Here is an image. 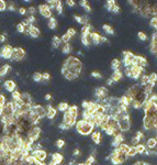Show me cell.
I'll return each instance as SVG.
<instances>
[{"mask_svg":"<svg viewBox=\"0 0 157 165\" xmlns=\"http://www.w3.org/2000/svg\"><path fill=\"white\" fill-rule=\"evenodd\" d=\"M62 68L80 76V74L82 73V69H84V65H82V62L77 56L71 55L66 60H64Z\"/></svg>","mask_w":157,"mask_h":165,"instance_id":"obj_1","label":"cell"},{"mask_svg":"<svg viewBox=\"0 0 157 165\" xmlns=\"http://www.w3.org/2000/svg\"><path fill=\"white\" fill-rule=\"evenodd\" d=\"M94 126L91 124L90 122L82 119H78L75 124V130L78 134H80L81 136H91V133L94 131Z\"/></svg>","mask_w":157,"mask_h":165,"instance_id":"obj_2","label":"cell"},{"mask_svg":"<svg viewBox=\"0 0 157 165\" xmlns=\"http://www.w3.org/2000/svg\"><path fill=\"white\" fill-rule=\"evenodd\" d=\"M41 134H42V128L40 126H32L29 129V131L26 133V139L29 140L31 143H35V142L40 141V138H41Z\"/></svg>","mask_w":157,"mask_h":165,"instance_id":"obj_3","label":"cell"},{"mask_svg":"<svg viewBox=\"0 0 157 165\" xmlns=\"http://www.w3.org/2000/svg\"><path fill=\"white\" fill-rule=\"evenodd\" d=\"M94 101H101V100L105 99L107 97H109V89L105 86H98L94 88Z\"/></svg>","mask_w":157,"mask_h":165,"instance_id":"obj_4","label":"cell"},{"mask_svg":"<svg viewBox=\"0 0 157 165\" xmlns=\"http://www.w3.org/2000/svg\"><path fill=\"white\" fill-rule=\"evenodd\" d=\"M122 66L124 67H131L134 65V60H135V54L132 53L131 51H123L122 53Z\"/></svg>","mask_w":157,"mask_h":165,"instance_id":"obj_5","label":"cell"},{"mask_svg":"<svg viewBox=\"0 0 157 165\" xmlns=\"http://www.w3.org/2000/svg\"><path fill=\"white\" fill-rule=\"evenodd\" d=\"M26 57V52L24 49L20 46H17V47H13V52H12V57L11 60L13 62H22L24 61Z\"/></svg>","mask_w":157,"mask_h":165,"instance_id":"obj_6","label":"cell"},{"mask_svg":"<svg viewBox=\"0 0 157 165\" xmlns=\"http://www.w3.org/2000/svg\"><path fill=\"white\" fill-rule=\"evenodd\" d=\"M37 11H39L40 16L42 17L44 19H51L53 17V11L52 9L46 5V2H43V3H40L39 7H37Z\"/></svg>","mask_w":157,"mask_h":165,"instance_id":"obj_7","label":"cell"},{"mask_svg":"<svg viewBox=\"0 0 157 165\" xmlns=\"http://www.w3.org/2000/svg\"><path fill=\"white\" fill-rule=\"evenodd\" d=\"M13 52V46L10 44H3L0 47V57L3 60H11Z\"/></svg>","mask_w":157,"mask_h":165,"instance_id":"obj_8","label":"cell"},{"mask_svg":"<svg viewBox=\"0 0 157 165\" xmlns=\"http://www.w3.org/2000/svg\"><path fill=\"white\" fill-rule=\"evenodd\" d=\"M31 112L36 115L40 119H44L46 117V108L40 104H33L31 108Z\"/></svg>","mask_w":157,"mask_h":165,"instance_id":"obj_9","label":"cell"},{"mask_svg":"<svg viewBox=\"0 0 157 165\" xmlns=\"http://www.w3.org/2000/svg\"><path fill=\"white\" fill-rule=\"evenodd\" d=\"M77 120H78V118L77 117H75L74 115H71L69 111H66V112L63 113V119H62V121H63L65 124H67V126H69L71 128H73V127H75V124H76Z\"/></svg>","mask_w":157,"mask_h":165,"instance_id":"obj_10","label":"cell"},{"mask_svg":"<svg viewBox=\"0 0 157 165\" xmlns=\"http://www.w3.org/2000/svg\"><path fill=\"white\" fill-rule=\"evenodd\" d=\"M31 155L40 163H45V161L47 160L48 153L45 150H34L31 152Z\"/></svg>","mask_w":157,"mask_h":165,"instance_id":"obj_11","label":"cell"},{"mask_svg":"<svg viewBox=\"0 0 157 165\" xmlns=\"http://www.w3.org/2000/svg\"><path fill=\"white\" fill-rule=\"evenodd\" d=\"M3 89L8 94H12L17 89V83L13 79H7V81H3Z\"/></svg>","mask_w":157,"mask_h":165,"instance_id":"obj_12","label":"cell"},{"mask_svg":"<svg viewBox=\"0 0 157 165\" xmlns=\"http://www.w3.org/2000/svg\"><path fill=\"white\" fill-rule=\"evenodd\" d=\"M45 108H46V117H45V118H47L50 121H53L56 118V116L58 115L56 108L53 107L51 102L48 104V105L45 106Z\"/></svg>","mask_w":157,"mask_h":165,"instance_id":"obj_13","label":"cell"},{"mask_svg":"<svg viewBox=\"0 0 157 165\" xmlns=\"http://www.w3.org/2000/svg\"><path fill=\"white\" fill-rule=\"evenodd\" d=\"M26 34L30 35L31 37H33V39H37V37H41V30L36 26H30L26 29Z\"/></svg>","mask_w":157,"mask_h":165,"instance_id":"obj_14","label":"cell"},{"mask_svg":"<svg viewBox=\"0 0 157 165\" xmlns=\"http://www.w3.org/2000/svg\"><path fill=\"white\" fill-rule=\"evenodd\" d=\"M134 65L139 66L142 68H146L148 65V61L143 55H135V60H134Z\"/></svg>","mask_w":157,"mask_h":165,"instance_id":"obj_15","label":"cell"},{"mask_svg":"<svg viewBox=\"0 0 157 165\" xmlns=\"http://www.w3.org/2000/svg\"><path fill=\"white\" fill-rule=\"evenodd\" d=\"M149 52L153 55H157V32L155 31L151 39V44H149Z\"/></svg>","mask_w":157,"mask_h":165,"instance_id":"obj_16","label":"cell"},{"mask_svg":"<svg viewBox=\"0 0 157 165\" xmlns=\"http://www.w3.org/2000/svg\"><path fill=\"white\" fill-rule=\"evenodd\" d=\"M51 161L54 162L56 165H62L65 161V157L62 153L59 152H54L51 154Z\"/></svg>","mask_w":157,"mask_h":165,"instance_id":"obj_17","label":"cell"},{"mask_svg":"<svg viewBox=\"0 0 157 165\" xmlns=\"http://www.w3.org/2000/svg\"><path fill=\"white\" fill-rule=\"evenodd\" d=\"M90 140H91V142L94 144V145H100L102 142L101 132L98 131V130H94V131L91 133V136H90Z\"/></svg>","mask_w":157,"mask_h":165,"instance_id":"obj_18","label":"cell"},{"mask_svg":"<svg viewBox=\"0 0 157 165\" xmlns=\"http://www.w3.org/2000/svg\"><path fill=\"white\" fill-rule=\"evenodd\" d=\"M90 40H91L92 45H99L101 44V37L102 34H100L97 31H91L90 32Z\"/></svg>","mask_w":157,"mask_h":165,"instance_id":"obj_19","label":"cell"},{"mask_svg":"<svg viewBox=\"0 0 157 165\" xmlns=\"http://www.w3.org/2000/svg\"><path fill=\"white\" fill-rule=\"evenodd\" d=\"M21 100L22 102H23L24 105H33V98H32L31 94L28 92H23L21 94Z\"/></svg>","mask_w":157,"mask_h":165,"instance_id":"obj_20","label":"cell"},{"mask_svg":"<svg viewBox=\"0 0 157 165\" xmlns=\"http://www.w3.org/2000/svg\"><path fill=\"white\" fill-rule=\"evenodd\" d=\"M123 72H122V69H120V71H115V72H112V74H111V77L110 78L113 81V83L114 84H117V83H120L122 79H123Z\"/></svg>","mask_w":157,"mask_h":165,"instance_id":"obj_21","label":"cell"},{"mask_svg":"<svg viewBox=\"0 0 157 165\" xmlns=\"http://www.w3.org/2000/svg\"><path fill=\"white\" fill-rule=\"evenodd\" d=\"M147 150H154L157 147V138H147L144 142Z\"/></svg>","mask_w":157,"mask_h":165,"instance_id":"obj_22","label":"cell"},{"mask_svg":"<svg viewBox=\"0 0 157 165\" xmlns=\"http://www.w3.org/2000/svg\"><path fill=\"white\" fill-rule=\"evenodd\" d=\"M102 31L105 32V34L107 35H114L115 33V30L111 24H102Z\"/></svg>","mask_w":157,"mask_h":165,"instance_id":"obj_23","label":"cell"},{"mask_svg":"<svg viewBox=\"0 0 157 165\" xmlns=\"http://www.w3.org/2000/svg\"><path fill=\"white\" fill-rule=\"evenodd\" d=\"M121 67H122V62L119 58H113L112 62H111V69L112 72L115 71H120Z\"/></svg>","mask_w":157,"mask_h":165,"instance_id":"obj_24","label":"cell"},{"mask_svg":"<svg viewBox=\"0 0 157 165\" xmlns=\"http://www.w3.org/2000/svg\"><path fill=\"white\" fill-rule=\"evenodd\" d=\"M10 71H11V65H9V64H3V65L0 66V78L7 76Z\"/></svg>","mask_w":157,"mask_h":165,"instance_id":"obj_25","label":"cell"},{"mask_svg":"<svg viewBox=\"0 0 157 165\" xmlns=\"http://www.w3.org/2000/svg\"><path fill=\"white\" fill-rule=\"evenodd\" d=\"M46 26L50 30H56V29H57V26H58L57 19L54 18V17H52L51 19H48V20H47Z\"/></svg>","mask_w":157,"mask_h":165,"instance_id":"obj_26","label":"cell"},{"mask_svg":"<svg viewBox=\"0 0 157 165\" xmlns=\"http://www.w3.org/2000/svg\"><path fill=\"white\" fill-rule=\"evenodd\" d=\"M69 106H71V105H68L67 101H60V102H58L56 110H57V112H63L64 113V112H66V111L68 110Z\"/></svg>","mask_w":157,"mask_h":165,"instance_id":"obj_27","label":"cell"},{"mask_svg":"<svg viewBox=\"0 0 157 165\" xmlns=\"http://www.w3.org/2000/svg\"><path fill=\"white\" fill-rule=\"evenodd\" d=\"M78 5L80 6L81 8L84 9L85 10V12L86 13H90L92 11V7H91V5H90L88 1H85V0H82V1H79L78 2Z\"/></svg>","mask_w":157,"mask_h":165,"instance_id":"obj_28","label":"cell"},{"mask_svg":"<svg viewBox=\"0 0 157 165\" xmlns=\"http://www.w3.org/2000/svg\"><path fill=\"white\" fill-rule=\"evenodd\" d=\"M60 46H62V40H60V37H57V35H54L52 37V47L56 50V49H59Z\"/></svg>","mask_w":157,"mask_h":165,"instance_id":"obj_29","label":"cell"},{"mask_svg":"<svg viewBox=\"0 0 157 165\" xmlns=\"http://www.w3.org/2000/svg\"><path fill=\"white\" fill-rule=\"evenodd\" d=\"M71 50H73V46L71 45V43H68V44H62V46H60V52L64 55H68L71 52Z\"/></svg>","mask_w":157,"mask_h":165,"instance_id":"obj_30","label":"cell"},{"mask_svg":"<svg viewBox=\"0 0 157 165\" xmlns=\"http://www.w3.org/2000/svg\"><path fill=\"white\" fill-rule=\"evenodd\" d=\"M6 5H7V10L9 11H18V2H14V1H6Z\"/></svg>","mask_w":157,"mask_h":165,"instance_id":"obj_31","label":"cell"},{"mask_svg":"<svg viewBox=\"0 0 157 165\" xmlns=\"http://www.w3.org/2000/svg\"><path fill=\"white\" fill-rule=\"evenodd\" d=\"M130 147H131V145H128V143H125V142H123V143H121L120 145H119L117 149L120 151L121 153H124V154H128V150H130Z\"/></svg>","mask_w":157,"mask_h":165,"instance_id":"obj_32","label":"cell"},{"mask_svg":"<svg viewBox=\"0 0 157 165\" xmlns=\"http://www.w3.org/2000/svg\"><path fill=\"white\" fill-rule=\"evenodd\" d=\"M135 149H136V152H137V155H143L145 152H146V147H145L144 143H139L137 145H135Z\"/></svg>","mask_w":157,"mask_h":165,"instance_id":"obj_33","label":"cell"},{"mask_svg":"<svg viewBox=\"0 0 157 165\" xmlns=\"http://www.w3.org/2000/svg\"><path fill=\"white\" fill-rule=\"evenodd\" d=\"M55 147H57L58 150H63L64 147H66V140L64 138H58L55 142Z\"/></svg>","mask_w":157,"mask_h":165,"instance_id":"obj_34","label":"cell"},{"mask_svg":"<svg viewBox=\"0 0 157 165\" xmlns=\"http://www.w3.org/2000/svg\"><path fill=\"white\" fill-rule=\"evenodd\" d=\"M68 111H69L71 115L75 116V117H77V118L79 117V107H78V106H76V105L69 106V108H68Z\"/></svg>","mask_w":157,"mask_h":165,"instance_id":"obj_35","label":"cell"},{"mask_svg":"<svg viewBox=\"0 0 157 165\" xmlns=\"http://www.w3.org/2000/svg\"><path fill=\"white\" fill-rule=\"evenodd\" d=\"M136 155H137V152H136L135 147H130V150H128V154H126V156H128V160H133Z\"/></svg>","mask_w":157,"mask_h":165,"instance_id":"obj_36","label":"cell"},{"mask_svg":"<svg viewBox=\"0 0 157 165\" xmlns=\"http://www.w3.org/2000/svg\"><path fill=\"white\" fill-rule=\"evenodd\" d=\"M21 94L22 92H19V89L17 88L14 92L11 94V100L12 101H17V100H20L21 99Z\"/></svg>","mask_w":157,"mask_h":165,"instance_id":"obj_37","label":"cell"},{"mask_svg":"<svg viewBox=\"0 0 157 165\" xmlns=\"http://www.w3.org/2000/svg\"><path fill=\"white\" fill-rule=\"evenodd\" d=\"M60 40H62V44H68V43L73 40V37H71V35H68L67 33H64L63 35L60 37Z\"/></svg>","mask_w":157,"mask_h":165,"instance_id":"obj_38","label":"cell"},{"mask_svg":"<svg viewBox=\"0 0 157 165\" xmlns=\"http://www.w3.org/2000/svg\"><path fill=\"white\" fill-rule=\"evenodd\" d=\"M32 79H33V81H35V83H41V81H42V73H40V72L33 73Z\"/></svg>","mask_w":157,"mask_h":165,"instance_id":"obj_39","label":"cell"},{"mask_svg":"<svg viewBox=\"0 0 157 165\" xmlns=\"http://www.w3.org/2000/svg\"><path fill=\"white\" fill-rule=\"evenodd\" d=\"M16 29H17V31H18L19 33H21V34L26 33V28L23 26V23H22V22H19V23L17 24Z\"/></svg>","mask_w":157,"mask_h":165,"instance_id":"obj_40","label":"cell"},{"mask_svg":"<svg viewBox=\"0 0 157 165\" xmlns=\"http://www.w3.org/2000/svg\"><path fill=\"white\" fill-rule=\"evenodd\" d=\"M148 79L151 83L153 84H156L157 83V73L156 72H152V73L148 74Z\"/></svg>","mask_w":157,"mask_h":165,"instance_id":"obj_41","label":"cell"},{"mask_svg":"<svg viewBox=\"0 0 157 165\" xmlns=\"http://www.w3.org/2000/svg\"><path fill=\"white\" fill-rule=\"evenodd\" d=\"M35 13H36V8L34 6H30L26 8V14L28 16H35Z\"/></svg>","mask_w":157,"mask_h":165,"instance_id":"obj_42","label":"cell"},{"mask_svg":"<svg viewBox=\"0 0 157 165\" xmlns=\"http://www.w3.org/2000/svg\"><path fill=\"white\" fill-rule=\"evenodd\" d=\"M8 102L7 96L3 92H0V107H5V105Z\"/></svg>","mask_w":157,"mask_h":165,"instance_id":"obj_43","label":"cell"},{"mask_svg":"<svg viewBox=\"0 0 157 165\" xmlns=\"http://www.w3.org/2000/svg\"><path fill=\"white\" fill-rule=\"evenodd\" d=\"M137 39H139L141 42H145V41H147V34L143 31H140L139 33H137Z\"/></svg>","mask_w":157,"mask_h":165,"instance_id":"obj_44","label":"cell"},{"mask_svg":"<svg viewBox=\"0 0 157 165\" xmlns=\"http://www.w3.org/2000/svg\"><path fill=\"white\" fill-rule=\"evenodd\" d=\"M50 81H51V74L47 73V72L42 73V81H44V84L46 85Z\"/></svg>","mask_w":157,"mask_h":165,"instance_id":"obj_45","label":"cell"},{"mask_svg":"<svg viewBox=\"0 0 157 165\" xmlns=\"http://www.w3.org/2000/svg\"><path fill=\"white\" fill-rule=\"evenodd\" d=\"M90 75H91V76L94 77V78L98 79V81H100V79L103 78V76H102V74L100 73V72H98V71H92Z\"/></svg>","mask_w":157,"mask_h":165,"instance_id":"obj_46","label":"cell"},{"mask_svg":"<svg viewBox=\"0 0 157 165\" xmlns=\"http://www.w3.org/2000/svg\"><path fill=\"white\" fill-rule=\"evenodd\" d=\"M66 33L68 34V35H71V37H75L77 35V30L75 29V28H68L67 31H66Z\"/></svg>","mask_w":157,"mask_h":165,"instance_id":"obj_47","label":"cell"},{"mask_svg":"<svg viewBox=\"0 0 157 165\" xmlns=\"http://www.w3.org/2000/svg\"><path fill=\"white\" fill-rule=\"evenodd\" d=\"M149 26L153 28L154 30H156V28H157V17H152V19L149 20Z\"/></svg>","mask_w":157,"mask_h":165,"instance_id":"obj_48","label":"cell"},{"mask_svg":"<svg viewBox=\"0 0 157 165\" xmlns=\"http://www.w3.org/2000/svg\"><path fill=\"white\" fill-rule=\"evenodd\" d=\"M7 37H8V33H7V32L0 33V44H3V43L7 41Z\"/></svg>","mask_w":157,"mask_h":165,"instance_id":"obj_49","label":"cell"},{"mask_svg":"<svg viewBox=\"0 0 157 165\" xmlns=\"http://www.w3.org/2000/svg\"><path fill=\"white\" fill-rule=\"evenodd\" d=\"M18 13L20 14V16H26V7H23V6L19 7Z\"/></svg>","mask_w":157,"mask_h":165,"instance_id":"obj_50","label":"cell"},{"mask_svg":"<svg viewBox=\"0 0 157 165\" xmlns=\"http://www.w3.org/2000/svg\"><path fill=\"white\" fill-rule=\"evenodd\" d=\"M7 10V5H6V1L3 0H0V12H3V11Z\"/></svg>","mask_w":157,"mask_h":165,"instance_id":"obj_51","label":"cell"},{"mask_svg":"<svg viewBox=\"0 0 157 165\" xmlns=\"http://www.w3.org/2000/svg\"><path fill=\"white\" fill-rule=\"evenodd\" d=\"M64 3H66V5L68 6V8H74L75 7V5H76V1H74V0H67V1H65Z\"/></svg>","mask_w":157,"mask_h":165,"instance_id":"obj_52","label":"cell"},{"mask_svg":"<svg viewBox=\"0 0 157 165\" xmlns=\"http://www.w3.org/2000/svg\"><path fill=\"white\" fill-rule=\"evenodd\" d=\"M52 99H53V97H52V95H51V94H48V92H47V94L44 95V100H46V101H51Z\"/></svg>","mask_w":157,"mask_h":165,"instance_id":"obj_53","label":"cell"}]
</instances>
